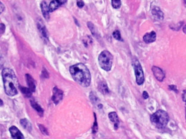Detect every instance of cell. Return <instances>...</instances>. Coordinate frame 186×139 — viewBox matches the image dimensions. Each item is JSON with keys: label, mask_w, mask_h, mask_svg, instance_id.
Masks as SVG:
<instances>
[{"label": "cell", "mask_w": 186, "mask_h": 139, "mask_svg": "<svg viewBox=\"0 0 186 139\" xmlns=\"http://www.w3.org/2000/svg\"><path fill=\"white\" fill-rule=\"evenodd\" d=\"M69 71L71 76L81 86L87 87L91 83V74L89 69L82 63H78L70 67Z\"/></svg>", "instance_id": "cell-1"}, {"label": "cell", "mask_w": 186, "mask_h": 139, "mask_svg": "<svg viewBox=\"0 0 186 139\" xmlns=\"http://www.w3.org/2000/svg\"><path fill=\"white\" fill-rule=\"evenodd\" d=\"M2 75L6 94L10 96L17 95L19 82L14 72L10 68H4Z\"/></svg>", "instance_id": "cell-2"}, {"label": "cell", "mask_w": 186, "mask_h": 139, "mask_svg": "<svg viewBox=\"0 0 186 139\" xmlns=\"http://www.w3.org/2000/svg\"><path fill=\"white\" fill-rule=\"evenodd\" d=\"M169 117L166 111L162 110L157 111L151 116V121L158 128H163L169 122Z\"/></svg>", "instance_id": "cell-3"}, {"label": "cell", "mask_w": 186, "mask_h": 139, "mask_svg": "<svg viewBox=\"0 0 186 139\" xmlns=\"http://www.w3.org/2000/svg\"><path fill=\"white\" fill-rule=\"evenodd\" d=\"M99 63L101 68L103 70L109 71L111 70L112 66L113 57L108 51H103L99 56Z\"/></svg>", "instance_id": "cell-4"}, {"label": "cell", "mask_w": 186, "mask_h": 139, "mask_svg": "<svg viewBox=\"0 0 186 139\" xmlns=\"http://www.w3.org/2000/svg\"><path fill=\"white\" fill-rule=\"evenodd\" d=\"M133 67L136 78V82L139 85H141L144 82V76L141 65L137 59L133 60Z\"/></svg>", "instance_id": "cell-5"}, {"label": "cell", "mask_w": 186, "mask_h": 139, "mask_svg": "<svg viewBox=\"0 0 186 139\" xmlns=\"http://www.w3.org/2000/svg\"><path fill=\"white\" fill-rule=\"evenodd\" d=\"M63 96V92L61 90L59 89L56 87L53 88V96L52 97V100L54 102V103L56 104L59 103V102L62 100Z\"/></svg>", "instance_id": "cell-6"}, {"label": "cell", "mask_w": 186, "mask_h": 139, "mask_svg": "<svg viewBox=\"0 0 186 139\" xmlns=\"http://www.w3.org/2000/svg\"><path fill=\"white\" fill-rule=\"evenodd\" d=\"M10 131L13 139H25L23 134L16 127L14 126L11 127Z\"/></svg>", "instance_id": "cell-7"}, {"label": "cell", "mask_w": 186, "mask_h": 139, "mask_svg": "<svg viewBox=\"0 0 186 139\" xmlns=\"http://www.w3.org/2000/svg\"><path fill=\"white\" fill-rule=\"evenodd\" d=\"M152 71L153 72L155 77L158 81L160 82H162L163 81L164 78H165V74L161 68L154 66L152 68Z\"/></svg>", "instance_id": "cell-8"}, {"label": "cell", "mask_w": 186, "mask_h": 139, "mask_svg": "<svg viewBox=\"0 0 186 139\" xmlns=\"http://www.w3.org/2000/svg\"><path fill=\"white\" fill-rule=\"evenodd\" d=\"M156 39V34L154 31L145 34L143 36V40L146 44H150L154 42Z\"/></svg>", "instance_id": "cell-9"}, {"label": "cell", "mask_w": 186, "mask_h": 139, "mask_svg": "<svg viewBox=\"0 0 186 139\" xmlns=\"http://www.w3.org/2000/svg\"><path fill=\"white\" fill-rule=\"evenodd\" d=\"M26 81L27 83V85L29 86L30 90L32 91V92H35V89H36V85H35V81L34 79L32 78V76L30 74H26Z\"/></svg>", "instance_id": "cell-10"}, {"label": "cell", "mask_w": 186, "mask_h": 139, "mask_svg": "<svg viewBox=\"0 0 186 139\" xmlns=\"http://www.w3.org/2000/svg\"><path fill=\"white\" fill-rule=\"evenodd\" d=\"M40 7L43 16L45 19L48 20L50 19V11L47 3H46L45 1H43L41 3Z\"/></svg>", "instance_id": "cell-11"}, {"label": "cell", "mask_w": 186, "mask_h": 139, "mask_svg": "<svg viewBox=\"0 0 186 139\" xmlns=\"http://www.w3.org/2000/svg\"><path fill=\"white\" fill-rule=\"evenodd\" d=\"M152 13L153 15L156 19L159 20H162L163 19V13L160 10V9L158 7H155L152 10Z\"/></svg>", "instance_id": "cell-12"}, {"label": "cell", "mask_w": 186, "mask_h": 139, "mask_svg": "<svg viewBox=\"0 0 186 139\" xmlns=\"http://www.w3.org/2000/svg\"><path fill=\"white\" fill-rule=\"evenodd\" d=\"M61 6V4L58 0H52L48 6L50 12H54L57 9H58Z\"/></svg>", "instance_id": "cell-13"}, {"label": "cell", "mask_w": 186, "mask_h": 139, "mask_svg": "<svg viewBox=\"0 0 186 139\" xmlns=\"http://www.w3.org/2000/svg\"><path fill=\"white\" fill-rule=\"evenodd\" d=\"M99 90L104 95H106L109 93V89L107 86V84H106V82H101L99 84L98 87Z\"/></svg>", "instance_id": "cell-14"}, {"label": "cell", "mask_w": 186, "mask_h": 139, "mask_svg": "<svg viewBox=\"0 0 186 139\" xmlns=\"http://www.w3.org/2000/svg\"><path fill=\"white\" fill-rule=\"evenodd\" d=\"M31 104L32 107L37 111L39 116H42L43 113H44V110L42 109V107H40L37 103H36L34 100H31Z\"/></svg>", "instance_id": "cell-15"}, {"label": "cell", "mask_w": 186, "mask_h": 139, "mask_svg": "<svg viewBox=\"0 0 186 139\" xmlns=\"http://www.w3.org/2000/svg\"><path fill=\"white\" fill-rule=\"evenodd\" d=\"M20 124L23 126V127L27 130L28 131H31L32 130V127L31 123H30L29 121L26 119H23L20 120Z\"/></svg>", "instance_id": "cell-16"}, {"label": "cell", "mask_w": 186, "mask_h": 139, "mask_svg": "<svg viewBox=\"0 0 186 139\" xmlns=\"http://www.w3.org/2000/svg\"><path fill=\"white\" fill-rule=\"evenodd\" d=\"M20 90L25 97H28V98L31 97L32 91L30 90L29 87L27 88L24 87H20Z\"/></svg>", "instance_id": "cell-17"}, {"label": "cell", "mask_w": 186, "mask_h": 139, "mask_svg": "<svg viewBox=\"0 0 186 139\" xmlns=\"http://www.w3.org/2000/svg\"><path fill=\"white\" fill-rule=\"evenodd\" d=\"M109 120L113 123H119V120L117 114L116 112H111L108 114Z\"/></svg>", "instance_id": "cell-18"}, {"label": "cell", "mask_w": 186, "mask_h": 139, "mask_svg": "<svg viewBox=\"0 0 186 139\" xmlns=\"http://www.w3.org/2000/svg\"><path fill=\"white\" fill-rule=\"evenodd\" d=\"M38 26L40 32L41 33L42 36H43L45 38H48L47 31H46L44 26L42 25L41 23H39Z\"/></svg>", "instance_id": "cell-19"}, {"label": "cell", "mask_w": 186, "mask_h": 139, "mask_svg": "<svg viewBox=\"0 0 186 139\" xmlns=\"http://www.w3.org/2000/svg\"><path fill=\"white\" fill-rule=\"evenodd\" d=\"M122 4L121 0H112V5L114 9H119Z\"/></svg>", "instance_id": "cell-20"}, {"label": "cell", "mask_w": 186, "mask_h": 139, "mask_svg": "<svg viewBox=\"0 0 186 139\" xmlns=\"http://www.w3.org/2000/svg\"><path fill=\"white\" fill-rule=\"evenodd\" d=\"M94 117H95V122H94V123L93 124V134H95L98 131V124H97V123L96 114H95V113H94Z\"/></svg>", "instance_id": "cell-21"}, {"label": "cell", "mask_w": 186, "mask_h": 139, "mask_svg": "<svg viewBox=\"0 0 186 139\" xmlns=\"http://www.w3.org/2000/svg\"><path fill=\"white\" fill-rule=\"evenodd\" d=\"M113 36L114 37V39H116L117 40H120L122 39V37H121V34H120V32H119V31L118 30H116L113 33Z\"/></svg>", "instance_id": "cell-22"}, {"label": "cell", "mask_w": 186, "mask_h": 139, "mask_svg": "<svg viewBox=\"0 0 186 139\" xmlns=\"http://www.w3.org/2000/svg\"><path fill=\"white\" fill-rule=\"evenodd\" d=\"M38 126L39 129H40V131L42 132V133L43 134H44L45 135H48V130L45 128V127L43 125H42V124H39Z\"/></svg>", "instance_id": "cell-23"}, {"label": "cell", "mask_w": 186, "mask_h": 139, "mask_svg": "<svg viewBox=\"0 0 186 139\" xmlns=\"http://www.w3.org/2000/svg\"><path fill=\"white\" fill-rule=\"evenodd\" d=\"M90 98L93 103L96 102L97 100V98L96 97V96H95L93 92H91V93H90Z\"/></svg>", "instance_id": "cell-24"}, {"label": "cell", "mask_w": 186, "mask_h": 139, "mask_svg": "<svg viewBox=\"0 0 186 139\" xmlns=\"http://www.w3.org/2000/svg\"><path fill=\"white\" fill-rule=\"evenodd\" d=\"M77 5L80 8H82L84 6V3L82 0H77Z\"/></svg>", "instance_id": "cell-25"}, {"label": "cell", "mask_w": 186, "mask_h": 139, "mask_svg": "<svg viewBox=\"0 0 186 139\" xmlns=\"http://www.w3.org/2000/svg\"><path fill=\"white\" fill-rule=\"evenodd\" d=\"M5 31V25L3 23L0 24V33L1 34H3Z\"/></svg>", "instance_id": "cell-26"}, {"label": "cell", "mask_w": 186, "mask_h": 139, "mask_svg": "<svg viewBox=\"0 0 186 139\" xmlns=\"http://www.w3.org/2000/svg\"><path fill=\"white\" fill-rule=\"evenodd\" d=\"M169 87V89H170L171 90L174 91H175V92H178V90H177V87L175 85H170Z\"/></svg>", "instance_id": "cell-27"}, {"label": "cell", "mask_w": 186, "mask_h": 139, "mask_svg": "<svg viewBox=\"0 0 186 139\" xmlns=\"http://www.w3.org/2000/svg\"><path fill=\"white\" fill-rule=\"evenodd\" d=\"M4 10V6L3 3L0 1V14L3 12Z\"/></svg>", "instance_id": "cell-28"}, {"label": "cell", "mask_w": 186, "mask_h": 139, "mask_svg": "<svg viewBox=\"0 0 186 139\" xmlns=\"http://www.w3.org/2000/svg\"><path fill=\"white\" fill-rule=\"evenodd\" d=\"M143 97L144 98V99H147L149 98V94H148V92L146 91H144L143 93Z\"/></svg>", "instance_id": "cell-29"}, {"label": "cell", "mask_w": 186, "mask_h": 139, "mask_svg": "<svg viewBox=\"0 0 186 139\" xmlns=\"http://www.w3.org/2000/svg\"><path fill=\"white\" fill-rule=\"evenodd\" d=\"M182 99L183 101L186 102V90H184L182 94Z\"/></svg>", "instance_id": "cell-30"}, {"label": "cell", "mask_w": 186, "mask_h": 139, "mask_svg": "<svg viewBox=\"0 0 186 139\" xmlns=\"http://www.w3.org/2000/svg\"><path fill=\"white\" fill-rule=\"evenodd\" d=\"M58 1H59L61 6L63 5V4H64L65 3H67V0H58Z\"/></svg>", "instance_id": "cell-31"}, {"label": "cell", "mask_w": 186, "mask_h": 139, "mask_svg": "<svg viewBox=\"0 0 186 139\" xmlns=\"http://www.w3.org/2000/svg\"><path fill=\"white\" fill-rule=\"evenodd\" d=\"M3 106V100H2L1 99H0V107H2Z\"/></svg>", "instance_id": "cell-32"}, {"label": "cell", "mask_w": 186, "mask_h": 139, "mask_svg": "<svg viewBox=\"0 0 186 139\" xmlns=\"http://www.w3.org/2000/svg\"><path fill=\"white\" fill-rule=\"evenodd\" d=\"M184 31H185V32L186 33V27H185V28H184Z\"/></svg>", "instance_id": "cell-33"}, {"label": "cell", "mask_w": 186, "mask_h": 139, "mask_svg": "<svg viewBox=\"0 0 186 139\" xmlns=\"http://www.w3.org/2000/svg\"></svg>", "instance_id": "cell-34"}]
</instances>
